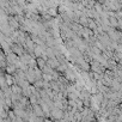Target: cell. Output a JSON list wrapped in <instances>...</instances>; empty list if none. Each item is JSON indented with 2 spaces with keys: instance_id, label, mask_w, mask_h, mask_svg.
Wrapping results in <instances>:
<instances>
[{
  "instance_id": "obj_1",
  "label": "cell",
  "mask_w": 122,
  "mask_h": 122,
  "mask_svg": "<svg viewBox=\"0 0 122 122\" xmlns=\"http://www.w3.org/2000/svg\"><path fill=\"white\" fill-rule=\"evenodd\" d=\"M51 114H53V116H54V117H56V118H61V117H62V116H61V115H62V111L59 110V109L53 110V111H51Z\"/></svg>"
}]
</instances>
